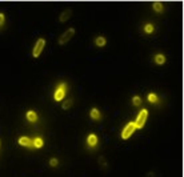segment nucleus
<instances>
[{"label":"nucleus","mask_w":184,"mask_h":177,"mask_svg":"<svg viewBox=\"0 0 184 177\" xmlns=\"http://www.w3.org/2000/svg\"><path fill=\"white\" fill-rule=\"evenodd\" d=\"M75 35V30L73 28H69V30H67L65 32L63 33V35L60 36V39H59V43L60 44H65L67 41L71 40V38Z\"/></svg>","instance_id":"obj_1"},{"label":"nucleus","mask_w":184,"mask_h":177,"mask_svg":"<svg viewBox=\"0 0 184 177\" xmlns=\"http://www.w3.org/2000/svg\"><path fill=\"white\" fill-rule=\"evenodd\" d=\"M147 116H148V112H147V111H141L137 120H136L135 128H141V126L144 125V123H145V120H147Z\"/></svg>","instance_id":"obj_2"},{"label":"nucleus","mask_w":184,"mask_h":177,"mask_svg":"<svg viewBox=\"0 0 184 177\" xmlns=\"http://www.w3.org/2000/svg\"><path fill=\"white\" fill-rule=\"evenodd\" d=\"M44 43L45 41L43 40V39H39V40H37L36 46H35V48H33V57H39V55L41 53L43 48H44Z\"/></svg>","instance_id":"obj_3"},{"label":"nucleus","mask_w":184,"mask_h":177,"mask_svg":"<svg viewBox=\"0 0 184 177\" xmlns=\"http://www.w3.org/2000/svg\"><path fill=\"white\" fill-rule=\"evenodd\" d=\"M133 131H135V124H133V123H129V124H128V125L124 128V131H123L121 137H123L124 140H125V139H128V137H129L131 134H132V132H133Z\"/></svg>","instance_id":"obj_4"},{"label":"nucleus","mask_w":184,"mask_h":177,"mask_svg":"<svg viewBox=\"0 0 184 177\" xmlns=\"http://www.w3.org/2000/svg\"><path fill=\"white\" fill-rule=\"evenodd\" d=\"M19 142H20V145H24V147H33V141L29 140L28 137H21L19 140Z\"/></svg>","instance_id":"obj_5"},{"label":"nucleus","mask_w":184,"mask_h":177,"mask_svg":"<svg viewBox=\"0 0 184 177\" xmlns=\"http://www.w3.org/2000/svg\"><path fill=\"white\" fill-rule=\"evenodd\" d=\"M71 15H72V11H71V9H67V11H64L63 14L60 15V22H61V23L67 22V20L71 17Z\"/></svg>","instance_id":"obj_6"},{"label":"nucleus","mask_w":184,"mask_h":177,"mask_svg":"<svg viewBox=\"0 0 184 177\" xmlns=\"http://www.w3.org/2000/svg\"><path fill=\"white\" fill-rule=\"evenodd\" d=\"M64 97V85L61 87L60 89H59L57 92H56V95H55V100H57V101H60L61 99Z\"/></svg>","instance_id":"obj_7"},{"label":"nucleus","mask_w":184,"mask_h":177,"mask_svg":"<svg viewBox=\"0 0 184 177\" xmlns=\"http://www.w3.org/2000/svg\"><path fill=\"white\" fill-rule=\"evenodd\" d=\"M153 9L156 12H159V14H160V12H163V4L159 3V1H155V3H153Z\"/></svg>","instance_id":"obj_8"},{"label":"nucleus","mask_w":184,"mask_h":177,"mask_svg":"<svg viewBox=\"0 0 184 177\" xmlns=\"http://www.w3.org/2000/svg\"><path fill=\"white\" fill-rule=\"evenodd\" d=\"M91 116H92V118H95V120H99V118H100V113H99L97 109L91 111Z\"/></svg>","instance_id":"obj_9"},{"label":"nucleus","mask_w":184,"mask_h":177,"mask_svg":"<svg viewBox=\"0 0 184 177\" xmlns=\"http://www.w3.org/2000/svg\"><path fill=\"white\" fill-rule=\"evenodd\" d=\"M155 61H156L157 64H164L165 59H164V56H163V55H157V56L155 57Z\"/></svg>","instance_id":"obj_10"},{"label":"nucleus","mask_w":184,"mask_h":177,"mask_svg":"<svg viewBox=\"0 0 184 177\" xmlns=\"http://www.w3.org/2000/svg\"><path fill=\"white\" fill-rule=\"evenodd\" d=\"M88 144L89 145H95L96 144V136L95 134H89V136H88Z\"/></svg>","instance_id":"obj_11"},{"label":"nucleus","mask_w":184,"mask_h":177,"mask_svg":"<svg viewBox=\"0 0 184 177\" xmlns=\"http://www.w3.org/2000/svg\"><path fill=\"white\" fill-rule=\"evenodd\" d=\"M96 44H97L99 47H104L105 46V39L104 38H97L96 39Z\"/></svg>","instance_id":"obj_12"},{"label":"nucleus","mask_w":184,"mask_h":177,"mask_svg":"<svg viewBox=\"0 0 184 177\" xmlns=\"http://www.w3.org/2000/svg\"><path fill=\"white\" fill-rule=\"evenodd\" d=\"M27 117L29 121H36V113L35 112H28L27 113Z\"/></svg>","instance_id":"obj_13"},{"label":"nucleus","mask_w":184,"mask_h":177,"mask_svg":"<svg viewBox=\"0 0 184 177\" xmlns=\"http://www.w3.org/2000/svg\"><path fill=\"white\" fill-rule=\"evenodd\" d=\"M72 104H73V101H72V100H67V101L63 104V109H69V108L72 107Z\"/></svg>","instance_id":"obj_14"},{"label":"nucleus","mask_w":184,"mask_h":177,"mask_svg":"<svg viewBox=\"0 0 184 177\" xmlns=\"http://www.w3.org/2000/svg\"><path fill=\"white\" fill-rule=\"evenodd\" d=\"M41 145H43V140H41V139H39V137H37V139H35V141H33V147L40 148Z\"/></svg>","instance_id":"obj_15"},{"label":"nucleus","mask_w":184,"mask_h":177,"mask_svg":"<svg viewBox=\"0 0 184 177\" xmlns=\"http://www.w3.org/2000/svg\"><path fill=\"white\" fill-rule=\"evenodd\" d=\"M133 104L135 105H140L141 104V99L139 96H135V99H133Z\"/></svg>","instance_id":"obj_16"},{"label":"nucleus","mask_w":184,"mask_h":177,"mask_svg":"<svg viewBox=\"0 0 184 177\" xmlns=\"http://www.w3.org/2000/svg\"><path fill=\"white\" fill-rule=\"evenodd\" d=\"M149 101H152V103H155V101H156V96H155L153 93H151V95H149Z\"/></svg>","instance_id":"obj_17"},{"label":"nucleus","mask_w":184,"mask_h":177,"mask_svg":"<svg viewBox=\"0 0 184 177\" xmlns=\"http://www.w3.org/2000/svg\"><path fill=\"white\" fill-rule=\"evenodd\" d=\"M51 165L56 166V165H57V160H56V158H52V160H51Z\"/></svg>","instance_id":"obj_18"},{"label":"nucleus","mask_w":184,"mask_h":177,"mask_svg":"<svg viewBox=\"0 0 184 177\" xmlns=\"http://www.w3.org/2000/svg\"><path fill=\"white\" fill-rule=\"evenodd\" d=\"M3 23H4V15H1V14H0V25H1Z\"/></svg>","instance_id":"obj_19"},{"label":"nucleus","mask_w":184,"mask_h":177,"mask_svg":"<svg viewBox=\"0 0 184 177\" xmlns=\"http://www.w3.org/2000/svg\"><path fill=\"white\" fill-rule=\"evenodd\" d=\"M145 30L148 31V32H151V31H152V25H147V27H145Z\"/></svg>","instance_id":"obj_20"}]
</instances>
